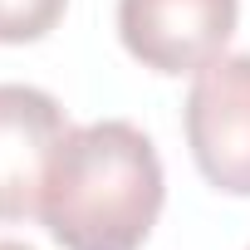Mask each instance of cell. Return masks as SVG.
<instances>
[{"label": "cell", "mask_w": 250, "mask_h": 250, "mask_svg": "<svg viewBox=\"0 0 250 250\" xmlns=\"http://www.w3.org/2000/svg\"><path fill=\"white\" fill-rule=\"evenodd\" d=\"M69 10V0H0V44H35Z\"/></svg>", "instance_id": "cell-5"}, {"label": "cell", "mask_w": 250, "mask_h": 250, "mask_svg": "<svg viewBox=\"0 0 250 250\" xmlns=\"http://www.w3.org/2000/svg\"><path fill=\"white\" fill-rule=\"evenodd\" d=\"M162 201L167 182L152 138L123 118H103L59 143L40 221L64 250H143Z\"/></svg>", "instance_id": "cell-1"}, {"label": "cell", "mask_w": 250, "mask_h": 250, "mask_svg": "<svg viewBox=\"0 0 250 250\" xmlns=\"http://www.w3.org/2000/svg\"><path fill=\"white\" fill-rule=\"evenodd\" d=\"M240 0H118V40L152 74H196L230 44Z\"/></svg>", "instance_id": "cell-3"}, {"label": "cell", "mask_w": 250, "mask_h": 250, "mask_svg": "<svg viewBox=\"0 0 250 250\" xmlns=\"http://www.w3.org/2000/svg\"><path fill=\"white\" fill-rule=\"evenodd\" d=\"M0 250H30V245H20V240H0Z\"/></svg>", "instance_id": "cell-6"}, {"label": "cell", "mask_w": 250, "mask_h": 250, "mask_svg": "<svg viewBox=\"0 0 250 250\" xmlns=\"http://www.w3.org/2000/svg\"><path fill=\"white\" fill-rule=\"evenodd\" d=\"M187 147L216 191L250 196V54H221L196 69L187 93Z\"/></svg>", "instance_id": "cell-2"}, {"label": "cell", "mask_w": 250, "mask_h": 250, "mask_svg": "<svg viewBox=\"0 0 250 250\" xmlns=\"http://www.w3.org/2000/svg\"><path fill=\"white\" fill-rule=\"evenodd\" d=\"M69 118L54 93L35 83H0V221L40 216L44 177L69 138Z\"/></svg>", "instance_id": "cell-4"}]
</instances>
